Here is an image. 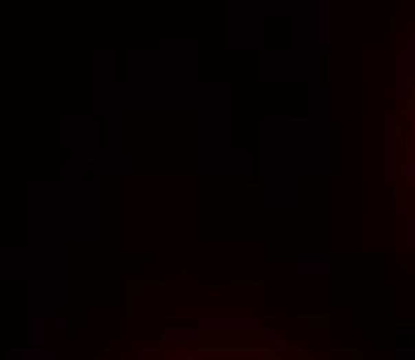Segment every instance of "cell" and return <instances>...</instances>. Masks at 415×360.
Instances as JSON below:
<instances>
[{"label": "cell", "instance_id": "6da1fadb", "mask_svg": "<svg viewBox=\"0 0 415 360\" xmlns=\"http://www.w3.org/2000/svg\"><path fill=\"white\" fill-rule=\"evenodd\" d=\"M407 120H415V50L407 62Z\"/></svg>", "mask_w": 415, "mask_h": 360}]
</instances>
